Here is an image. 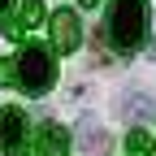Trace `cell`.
<instances>
[{
	"label": "cell",
	"mask_w": 156,
	"mask_h": 156,
	"mask_svg": "<svg viewBox=\"0 0 156 156\" xmlns=\"http://www.w3.org/2000/svg\"><path fill=\"white\" fill-rule=\"evenodd\" d=\"M104 35L117 52H134L147 39V0H113L104 13Z\"/></svg>",
	"instance_id": "obj_1"
},
{
	"label": "cell",
	"mask_w": 156,
	"mask_h": 156,
	"mask_svg": "<svg viewBox=\"0 0 156 156\" xmlns=\"http://www.w3.org/2000/svg\"><path fill=\"white\" fill-rule=\"evenodd\" d=\"M78 5H83V9H91V5H100V0H78Z\"/></svg>",
	"instance_id": "obj_13"
},
{
	"label": "cell",
	"mask_w": 156,
	"mask_h": 156,
	"mask_svg": "<svg viewBox=\"0 0 156 156\" xmlns=\"http://www.w3.org/2000/svg\"><path fill=\"white\" fill-rule=\"evenodd\" d=\"M152 156H156V143H152Z\"/></svg>",
	"instance_id": "obj_15"
},
{
	"label": "cell",
	"mask_w": 156,
	"mask_h": 156,
	"mask_svg": "<svg viewBox=\"0 0 156 156\" xmlns=\"http://www.w3.org/2000/svg\"><path fill=\"white\" fill-rule=\"evenodd\" d=\"M17 22H22V30L39 26V22H44V0H26V5H22V17H17Z\"/></svg>",
	"instance_id": "obj_8"
},
{
	"label": "cell",
	"mask_w": 156,
	"mask_h": 156,
	"mask_svg": "<svg viewBox=\"0 0 156 156\" xmlns=\"http://www.w3.org/2000/svg\"><path fill=\"white\" fill-rule=\"evenodd\" d=\"M35 152L39 156H69V130L56 122H44L35 134Z\"/></svg>",
	"instance_id": "obj_6"
},
{
	"label": "cell",
	"mask_w": 156,
	"mask_h": 156,
	"mask_svg": "<svg viewBox=\"0 0 156 156\" xmlns=\"http://www.w3.org/2000/svg\"><path fill=\"white\" fill-rule=\"evenodd\" d=\"M83 44V22H78L74 9H56L52 13V48L56 52H78Z\"/></svg>",
	"instance_id": "obj_3"
},
{
	"label": "cell",
	"mask_w": 156,
	"mask_h": 156,
	"mask_svg": "<svg viewBox=\"0 0 156 156\" xmlns=\"http://www.w3.org/2000/svg\"><path fill=\"white\" fill-rule=\"evenodd\" d=\"M0 30H5V39H22V22H5Z\"/></svg>",
	"instance_id": "obj_11"
},
{
	"label": "cell",
	"mask_w": 156,
	"mask_h": 156,
	"mask_svg": "<svg viewBox=\"0 0 156 156\" xmlns=\"http://www.w3.org/2000/svg\"><path fill=\"white\" fill-rule=\"evenodd\" d=\"M78 147H83V156H108L113 134H108V130H100V126L87 117V122H83V130H78Z\"/></svg>",
	"instance_id": "obj_7"
},
{
	"label": "cell",
	"mask_w": 156,
	"mask_h": 156,
	"mask_svg": "<svg viewBox=\"0 0 156 156\" xmlns=\"http://www.w3.org/2000/svg\"><path fill=\"white\" fill-rule=\"evenodd\" d=\"M143 48H147V56L156 61V39H143Z\"/></svg>",
	"instance_id": "obj_12"
},
{
	"label": "cell",
	"mask_w": 156,
	"mask_h": 156,
	"mask_svg": "<svg viewBox=\"0 0 156 156\" xmlns=\"http://www.w3.org/2000/svg\"><path fill=\"white\" fill-rule=\"evenodd\" d=\"M117 117H126V122H134V126H147L156 117V100L143 95V91H130V95L117 100Z\"/></svg>",
	"instance_id": "obj_5"
},
{
	"label": "cell",
	"mask_w": 156,
	"mask_h": 156,
	"mask_svg": "<svg viewBox=\"0 0 156 156\" xmlns=\"http://www.w3.org/2000/svg\"><path fill=\"white\" fill-rule=\"evenodd\" d=\"M13 74L26 95H48L56 87V61L44 44H22V52L13 56Z\"/></svg>",
	"instance_id": "obj_2"
},
{
	"label": "cell",
	"mask_w": 156,
	"mask_h": 156,
	"mask_svg": "<svg viewBox=\"0 0 156 156\" xmlns=\"http://www.w3.org/2000/svg\"><path fill=\"white\" fill-rule=\"evenodd\" d=\"M17 74H13V61H0V87H13Z\"/></svg>",
	"instance_id": "obj_9"
},
{
	"label": "cell",
	"mask_w": 156,
	"mask_h": 156,
	"mask_svg": "<svg viewBox=\"0 0 156 156\" xmlns=\"http://www.w3.org/2000/svg\"><path fill=\"white\" fill-rule=\"evenodd\" d=\"M143 147H147V134L134 130V134H130V152H143Z\"/></svg>",
	"instance_id": "obj_10"
},
{
	"label": "cell",
	"mask_w": 156,
	"mask_h": 156,
	"mask_svg": "<svg viewBox=\"0 0 156 156\" xmlns=\"http://www.w3.org/2000/svg\"><path fill=\"white\" fill-rule=\"evenodd\" d=\"M9 5H13V0H0V13H9Z\"/></svg>",
	"instance_id": "obj_14"
},
{
	"label": "cell",
	"mask_w": 156,
	"mask_h": 156,
	"mask_svg": "<svg viewBox=\"0 0 156 156\" xmlns=\"http://www.w3.org/2000/svg\"><path fill=\"white\" fill-rule=\"evenodd\" d=\"M26 143V113L22 108H0V152L13 156Z\"/></svg>",
	"instance_id": "obj_4"
}]
</instances>
